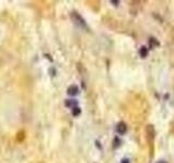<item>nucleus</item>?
<instances>
[{
    "instance_id": "13",
    "label": "nucleus",
    "mask_w": 174,
    "mask_h": 163,
    "mask_svg": "<svg viewBox=\"0 0 174 163\" xmlns=\"http://www.w3.org/2000/svg\"><path fill=\"white\" fill-rule=\"evenodd\" d=\"M111 3H113L114 5H119V1H113V0H112V1H111Z\"/></svg>"
},
{
    "instance_id": "5",
    "label": "nucleus",
    "mask_w": 174,
    "mask_h": 163,
    "mask_svg": "<svg viewBox=\"0 0 174 163\" xmlns=\"http://www.w3.org/2000/svg\"><path fill=\"white\" fill-rule=\"evenodd\" d=\"M64 104L68 107V108H75V107H77V101L76 100H73V99H68V100H65Z\"/></svg>"
},
{
    "instance_id": "1",
    "label": "nucleus",
    "mask_w": 174,
    "mask_h": 163,
    "mask_svg": "<svg viewBox=\"0 0 174 163\" xmlns=\"http://www.w3.org/2000/svg\"><path fill=\"white\" fill-rule=\"evenodd\" d=\"M70 16H71L72 22H73L77 27L83 28V29H88V26H87L86 22H85V20L82 17V15L80 13H77L76 11H73V12L71 13Z\"/></svg>"
},
{
    "instance_id": "4",
    "label": "nucleus",
    "mask_w": 174,
    "mask_h": 163,
    "mask_svg": "<svg viewBox=\"0 0 174 163\" xmlns=\"http://www.w3.org/2000/svg\"><path fill=\"white\" fill-rule=\"evenodd\" d=\"M66 92H68L69 96H76V95H78L80 89H78V87L76 86V85H71V86H69Z\"/></svg>"
},
{
    "instance_id": "3",
    "label": "nucleus",
    "mask_w": 174,
    "mask_h": 163,
    "mask_svg": "<svg viewBox=\"0 0 174 163\" xmlns=\"http://www.w3.org/2000/svg\"><path fill=\"white\" fill-rule=\"evenodd\" d=\"M116 132L119 133L120 135H124L125 133L127 132V126H126V124H125L124 122L118 123V125H116Z\"/></svg>"
},
{
    "instance_id": "8",
    "label": "nucleus",
    "mask_w": 174,
    "mask_h": 163,
    "mask_svg": "<svg viewBox=\"0 0 174 163\" xmlns=\"http://www.w3.org/2000/svg\"><path fill=\"white\" fill-rule=\"evenodd\" d=\"M72 114L74 115V116H78L80 114H81V108L80 107H75V108L72 109Z\"/></svg>"
},
{
    "instance_id": "9",
    "label": "nucleus",
    "mask_w": 174,
    "mask_h": 163,
    "mask_svg": "<svg viewBox=\"0 0 174 163\" xmlns=\"http://www.w3.org/2000/svg\"><path fill=\"white\" fill-rule=\"evenodd\" d=\"M149 43H150V47H155V46H158L159 45V43H158V40L156 39V38L151 37L150 39H149Z\"/></svg>"
},
{
    "instance_id": "6",
    "label": "nucleus",
    "mask_w": 174,
    "mask_h": 163,
    "mask_svg": "<svg viewBox=\"0 0 174 163\" xmlns=\"http://www.w3.org/2000/svg\"><path fill=\"white\" fill-rule=\"evenodd\" d=\"M139 54H141V58H146L147 55H148V48L145 47V46H143V47L139 49Z\"/></svg>"
},
{
    "instance_id": "10",
    "label": "nucleus",
    "mask_w": 174,
    "mask_h": 163,
    "mask_svg": "<svg viewBox=\"0 0 174 163\" xmlns=\"http://www.w3.org/2000/svg\"><path fill=\"white\" fill-rule=\"evenodd\" d=\"M120 144H121V140H120L118 137H115L113 141V148H118V147L120 146Z\"/></svg>"
},
{
    "instance_id": "12",
    "label": "nucleus",
    "mask_w": 174,
    "mask_h": 163,
    "mask_svg": "<svg viewBox=\"0 0 174 163\" xmlns=\"http://www.w3.org/2000/svg\"><path fill=\"white\" fill-rule=\"evenodd\" d=\"M50 72H51V75L52 76L56 75V70H54V69H50Z\"/></svg>"
},
{
    "instance_id": "11",
    "label": "nucleus",
    "mask_w": 174,
    "mask_h": 163,
    "mask_svg": "<svg viewBox=\"0 0 174 163\" xmlns=\"http://www.w3.org/2000/svg\"><path fill=\"white\" fill-rule=\"evenodd\" d=\"M121 163H130V160H128V159H122Z\"/></svg>"
},
{
    "instance_id": "14",
    "label": "nucleus",
    "mask_w": 174,
    "mask_h": 163,
    "mask_svg": "<svg viewBox=\"0 0 174 163\" xmlns=\"http://www.w3.org/2000/svg\"><path fill=\"white\" fill-rule=\"evenodd\" d=\"M157 163H168L167 161H164V160H159Z\"/></svg>"
},
{
    "instance_id": "7",
    "label": "nucleus",
    "mask_w": 174,
    "mask_h": 163,
    "mask_svg": "<svg viewBox=\"0 0 174 163\" xmlns=\"http://www.w3.org/2000/svg\"><path fill=\"white\" fill-rule=\"evenodd\" d=\"M24 137H25V133L23 132V130H21V132H19L17 133V135H16V139H17V141H23V139H24Z\"/></svg>"
},
{
    "instance_id": "2",
    "label": "nucleus",
    "mask_w": 174,
    "mask_h": 163,
    "mask_svg": "<svg viewBox=\"0 0 174 163\" xmlns=\"http://www.w3.org/2000/svg\"><path fill=\"white\" fill-rule=\"evenodd\" d=\"M146 133H147V137H148V139H150L151 141H153L155 137H156V130H155V126L151 125V124L147 125Z\"/></svg>"
}]
</instances>
